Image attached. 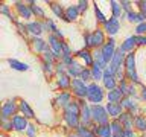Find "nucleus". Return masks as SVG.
<instances>
[{
    "instance_id": "nucleus-23",
    "label": "nucleus",
    "mask_w": 146,
    "mask_h": 137,
    "mask_svg": "<svg viewBox=\"0 0 146 137\" xmlns=\"http://www.w3.org/2000/svg\"><path fill=\"white\" fill-rule=\"evenodd\" d=\"M134 116L135 114H132L129 111H123L122 116L119 117V120L122 122L125 130H134Z\"/></svg>"
},
{
    "instance_id": "nucleus-27",
    "label": "nucleus",
    "mask_w": 146,
    "mask_h": 137,
    "mask_svg": "<svg viewBox=\"0 0 146 137\" xmlns=\"http://www.w3.org/2000/svg\"><path fill=\"white\" fill-rule=\"evenodd\" d=\"M47 3L50 6V11H52L58 18L64 20V17H66V8H64L61 3H58V2H47Z\"/></svg>"
},
{
    "instance_id": "nucleus-15",
    "label": "nucleus",
    "mask_w": 146,
    "mask_h": 137,
    "mask_svg": "<svg viewBox=\"0 0 146 137\" xmlns=\"http://www.w3.org/2000/svg\"><path fill=\"white\" fill-rule=\"evenodd\" d=\"M137 47H139V46H137V37H135V35H131V37H128V38L123 41V43H120V46H119V50L126 55V53L135 52Z\"/></svg>"
},
{
    "instance_id": "nucleus-36",
    "label": "nucleus",
    "mask_w": 146,
    "mask_h": 137,
    "mask_svg": "<svg viewBox=\"0 0 146 137\" xmlns=\"http://www.w3.org/2000/svg\"><path fill=\"white\" fill-rule=\"evenodd\" d=\"M110 126H111V130H113V134H120V132L125 130V128H123V125H122V122L119 120V119H111Z\"/></svg>"
},
{
    "instance_id": "nucleus-57",
    "label": "nucleus",
    "mask_w": 146,
    "mask_h": 137,
    "mask_svg": "<svg viewBox=\"0 0 146 137\" xmlns=\"http://www.w3.org/2000/svg\"><path fill=\"white\" fill-rule=\"evenodd\" d=\"M68 137H79V136H78V134H70Z\"/></svg>"
},
{
    "instance_id": "nucleus-29",
    "label": "nucleus",
    "mask_w": 146,
    "mask_h": 137,
    "mask_svg": "<svg viewBox=\"0 0 146 137\" xmlns=\"http://www.w3.org/2000/svg\"><path fill=\"white\" fill-rule=\"evenodd\" d=\"M8 64L12 67V70H17V72H27V70L31 68L26 63H21V61L14 59V58H9V59H8Z\"/></svg>"
},
{
    "instance_id": "nucleus-55",
    "label": "nucleus",
    "mask_w": 146,
    "mask_h": 137,
    "mask_svg": "<svg viewBox=\"0 0 146 137\" xmlns=\"http://www.w3.org/2000/svg\"><path fill=\"white\" fill-rule=\"evenodd\" d=\"M140 100L146 102V85H141L140 87Z\"/></svg>"
},
{
    "instance_id": "nucleus-6",
    "label": "nucleus",
    "mask_w": 146,
    "mask_h": 137,
    "mask_svg": "<svg viewBox=\"0 0 146 137\" xmlns=\"http://www.w3.org/2000/svg\"><path fill=\"white\" fill-rule=\"evenodd\" d=\"M75 58L78 59V61H81L82 64H84V67H88L91 68L94 64V58H93V50H88V49H79L75 52Z\"/></svg>"
},
{
    "instance_id": "nucleus-51",
    "label": "nucleus",
    "mask_w": 146,
    "mask_h": 137,
    "mask_svg": "<svg viewBox=\"0 0 146 137\" xmlns=\"http://www.w3.org/2000/svg\"><path fill=\"white\" fill-rule=\"evenodd\" d=\"M76 5H78V9H79V12H81V14H84L87 9H88L90 2H87V0H79V2H78Z\"/></svg>"
},
{
    "instance_id": "nucleus-7",
    "label": "nucleus",
    "mask_w": 146,
    "mask_h": 137,
    "mask_svg": "<svg viewBox=\"0 0 146 137\" xmlns=\"http://www.w3.org/2000/svg\"><path fill=\"white\" fill-rule=\"evenodd\" d=\"M102 29L105 31V34H107L110 38H114V37L119 34V31H120V20L116 17H113V15H110L108 21L102 26Z\"/></svg>"
},
{
    "instance_id": "nucleus-5",
    "label": "nucleus",
    "mask_w": 146,
    "mask_h": 137,
    "mask_svg": "<svg viewBox=\"0 0 146 137\" xmlns=\"http://www.w3.org/2000/svg\"><path fill=\"white\" fill-rule=\"evenodd\" d=\"M73 94H72V91H59V93L55 96V99L52 100V107L55 110H64L67 107L68 104H72L73 102Z\"/></svg>"
},
{
    "instance_id": "nucleus-48",
    "label": "nucleus",
    "mask_w": 146,
    "mask_h": 137,
    "mask_svg": "<svg viewBox=\"0 0 146 137\" xmlns=\"http://www.w3.org/2000/svg\"><path fill=\"white\" fill-rule=\"evenodd\" d=\"M62 57H75V52L72 50V47L67 44V41H62Z\"/></svg>"
},
{
    "instance_id": "nucleus-11",
    "label": "nucleus",
    "mask_w": 146,
    "mask_h": 137,
    "mask_svg": "<svg viewBox=\"0 0 146 137\" xmlns=\"http://www.w3.org/2000/svg\"><path fill=\"white\" fill-rule=\"evenodd\" d=\"M91 37H93V50L94 49H102L104 44L107 43V34L102 27H96L94 31H91Z\"/></svg>"
},
{
    "instance_id": "nucleus-18",
    "label": "nucleus",
    "mask_w": 146,
    "mask_h": 137,
    "mask_svg": "<svg viewBox=\"0 0 146 137\" xmlns=\"http://www.w3.org/2000/svg\"><path fill=\"white\" fill-rule=\"evenodd\" d=\"M79 15H81V12H79V9H78V5H68V6H66V17H64V21L73 23L79 18Z\"/></svg>"
},
{
    "instance_id": "nucleus-52",
    "label": "nucleus",
    "mask_w": 146,
    "mask_h": 137,
    "mask_svg": "<svg viewBox=\"0 0 146 137\" xmlns=\"http://www.w3.org/2000/svg\"><path fill=\"white\" fill-rule=\"evenodd\" d=\"M75 59H76L75 57H62V59H61V61H62L64 64H66V66H67V67H70V66H72V64H73V63H75Z\"/></svg>"
},
{
    "instance_id": "nucleus-3",
    "label": "nucleus",
    "mask_w": 146,
    "mask_h": 137,
    "mask_svg": "<svg viewBox=\"0 0 146 137\" xmlns=\"http://www.w3.org/2000/svg\"><path fill=\"white\" fill-rule=\"evenodd\" d=\"M15 114H18V99L17 98L6 99L2 104V111H0L2 120H9V119H12Z\"/></svg>"
},
{
    "instance_id": "nucleus-10",
    "label": "nucleus",
    "mask_w": 146,
    "mask_h": 137,
    "mask_svg": "<svg viewBox=\"0 0 146 137\" xmlns=\"http://www.w3.org/2000/svg\"><path fill=\"white\" fill-rule=\"evenodd\" d=\"M31 49L34 50L35 53H40V55H43L46 50H47L50 46L47 43V40H44V38H41V37H31Z\"/></svg>"
},
{
    "instance_id": "nucleus-24",
    "label": "nucleus",
    "mask_w": 146,
    "mask_h": 137,
    "mask_svg": "<svg viewBox=\"0 0 146 137\" xmlns=\"http://www.w3.org/2000/svg\"><path fill=\"white\" fill-rule=\"evenodd\" d=\"M29 3V6H31V9H32V14H34V17L35 18H38V20H41V21H44L46 18V12H44V9L40 6L36 2H34V0H31V2H27Z\"/></svg>"
},
{
    "instance_id": "nucleus-30",
    "label": "nucleus",
    "mask_w": 146,
    "mask_h": 137,
    "mask_svg": "<svg viewBox=\"0 0 146 137\" xmlns=\"http://www.w3.org/2000/svg\"><path fill=\"white\" fill-rule=\"evenodd\" d=\"M110 9H111V15L116 17V18H120L123 17V11H122V6H120V2L117 0H110Z\"/></svg>"
},
{
    "instance_id": "nucleus-45",
    "label": "nucleus",
    "mask_w": 146,
    "mask_h": 137,
    "mask_svg": "<svg viewBox=\"0 0 146 137\" xmlns=\"http://www.w3.org/2000/svg\"><path fill=\"white\" fill-rule=\"evenodd\" d=\"M55 72H56V76L64 75V73H67V66L62 61H58L56 64H55Z\"/></svg>"
},
{
    "instance_id": "nucleus-4",
    "label": "nucleus",
    "mask_w": 146,
    "mask_h": 137,
    "mask_svg": "<svg viewBox=\"0 0 146 137\" xmlns=\"http://www.w3.org/2000/svg\"><path fill=\"white\" fill-rule=\"evenodd\" d=\"M72 94L73 98L78 99V100H85L87 99V91H88V84L84 82L79 78L72 81Z\"/></svg>"
},
{
    "instance_id": "nucleus-12",
    "label": "nucleus",
    "mask_w": 146,
    "mask_h": 137,
    "mask_svg": "<svg viewBox=\"0 0 146 137\" xmlns=\"http://www.w3.org/2000/svg\"><path fill=\"white\" fill-rule=\"evenodd\" d=\"M14 9L17 11L18 17L20 18H25V20H31L34 18V14H32V9L29 6V3H25V2H14ZM32 21V20H31Z\"/></svg>"
},
{
    "instance_id": "nucleus-60",
    "label": "nucleus",
    "mask_w": 146,
    "mask_h": 137,
    "mask_svg": "<svg viewBox=\"0 0 146 137\" xmlns=\"http://www.w3.org/2000/svg\"><path fill=\"white\" fill-rule=\"evenodd\" d=\"M143 14H145V15H146V12H143Z\"/></svg>"
},
{
    "instance_id": "nucleus-38",
    "label": "nucleus",
    "mask_w": 146,
    "mask_h": 137,
    "mask_svg": "<svg viewBox=\"0 0 146 137\" xmlns=\"http://www.w3.org/2000/svg\"><path fill=\"white\" fill-rule=\"evenodd\" d=\"M91 75H93V82H102L104 70L99 67H91Z\"/></svg>"
},
{
    "instance_id": "nucleus-41",
    "label": "nucleus",
    "mask_w": 146,
    "mask_h": 137,
    "mask_svg": "<svg viewBox=\"0 0 146 137\" xmlns=\"http://www.w3.org/2000/svg\"><path fill=\"white\" fill-rule=\"evenodd\" d=\"M15 27H17V31H18V34H20L21 37H26L29 35V32H27V26H26V23L25 21H21V20H18L15 23Z\"/></svg>"
},
{
    "instance_id": "nucleus-33",
    "label": "nucleus",
    "mask_w": 146,
    "mask_h": 137,
    "mask_svg": "<svg viewBox=\"0 0 146 137\" xmlns=\"http://www.w3.org/2000/svg\"><path fill=\"white\" fill-rule=\"evenodd\" d=\"M93 9H94V15H96V20H98V23H99L100 26H104L105 23L108 21V17L105 15L102 11H100V8L98 6V3H96V2L93 3Z\"/></svg>"
},
{
    "instance_id": "nucleus-58",
    "label": "nucleus",
    "mask_w": 146,
    "mask_h": 137,
    "mask_svg": "<svg viewBox=\"0 0 146 137\" xmlns=\"http://www.w3.org/2000/svg\"><path fill=\"white\" fill-rule=\"evenodd\" d=\"M111 137H120V134H113Z\"/></svg>"
},
{
    "instance_id": "nucleus-44",
    "label": "nucleus",
    "mask_w": 146,
    "mask_h": 137,
    "mask_svg": "<svg viewBox=\"0 0 146 137\" xmlns=\"http://www.w3.org/2000/svg\"><path fill=\"white\" fill-rule=\"evenodd\" d=\"M132 2H129V0H120V6H122V11L123 14H128V12H131V11H134L132 9Z\"/></svg>"
},
{
    "instance_id": "nucleus-8",
    "label": "nucleus",
    "mask_w": 146,
    "mask_h": 137,
    "mask_svg": "<svg viewBox=\"0 0 146 137\" xmlns=\"http://www.w3.org/2000/svg\"><path fill=\"white\" fill-rule=\"evenodd\" d=\"M117 49H119V47H117V43H116V40H114V38H108L107 43L104 44V47L100 49V52H102L105 61H107L108 64L111 63V59L114 58V55H116Z\"/></svg>"
},
{
    "instance_id": "nucleus-13",
    "label": "nucleus",
    "mask_w": 146,
    "mask_h": 137,
    "mask_svg": "<svg viewBox=\"0 0 146 137\" xmlns=\"http://www.w3.org/2000/svg\"><path fill=\"white\" fill-rule=\"evenodd\" d=\"M120 105L123 107L125 111H129L132 114H141L140 113V105L137 104V99L134 98H129V96H125L122 100H120Z\"/></svg>"
},
{
    "instance_id": "nucleus-28",
    "label": "nucleus",
    "mask_w": 146,
    "mask_h": 137,
    "mask_svg": "<svg viewBox=\"0 0 146 137\" xmlns=\"http://www.w3.org/2000/svg\"><path fill=\"white\" fill-rule=\"evenodd\" d=\"M123 67H125V72H137L135 70V52L126 53Z\"/></svg>"
},
{
    "instance_id": "nucleus-53",
    "label": "nucleus",
    "mask_w": 146,
    "mask_h": 137,
    "mask_svg": "<svg viewBox=\"0 0 146 137\" xmlns=\"http://www.w3.org/2000/svg\"><path fill=\"white\" fill-rule=\"evenodd\" d=\"M134 5L139 6L140 12H146V0H140V2H134Z\"/></svg>"
},
{
    "instance_id": "nucleus-49",
    "label": "nucleus",
    "mask_w": 146,
    "mask_h": 137,
    "mask_svg": "<svg viewBox=\"0 0 146 137\" xmlns=\"http://www.w3.org/2000/svg\"><path fill=\"white\" fill-rule=\"evenodd\" d=\"M134 35H146V21L145 23H140V25L135 26Z\"/></svg>"
},
{
    "instance_id": "nucleus-22",
    "label": "nucleus",
    "mask_w": 146,
    "mask_h": 137,
    "mask_svg": "<svg viewBox=\"0 0 146 137\" xmlns=\"http://www.w3.org/2000/svg\"><path fill=\"white\" fill-rule=\"evenodd\" d=\"M91 131H93L98 137H111L113 136V130H111V126H110V123L108 125H96L94 123V126L91 128Z\"/></svg>"
},
{
    "instance_id": "nucleus-59",
    "label": "nucleus",
    "mask_w": 146,
    "mask_h": 137,
    "mask_svg": "<svg viewBox=\"0 0 146 137\" xmlns=\"http://www.w3.org/2000/svg\"><path fill=\"white\" fill-rule=\"evenodd\" d=\"M140 137H146V132H143V134H140Z\"/></svg>"
},
{
    "instance_id": "nucleus-26",
    "label": "nucleus",
    "mask_w": 146,
    "mask_h": 137,
    "mask_svg": "<svg viewBox=\"0 0 146 137\" xmlns=\"http://www.w3.org/2000/svg\"><path fill=\"white\" fill-rule=\"evenodd\" d=\"M125 57H126V55L117 49V52H116V55H114V58L111 59V63H110V66H111L113 68H116V72H117L119 68H122V67H123V63H125Z\"/></svg>"
},
{
    "instance_id": "nucleus-19",
    "label": "nucleus",
    "mask_w": 146,
    "mask_h": 137,
    "mask_svg": "<svg viewBox=\"0 0 146 137\" xmlns=\"http://www.w3.org/2000/svg\"><path fill=\"white\" fill-rule=\"evenodd\" d=\"M105 108H107V111H108V114H110V117H111V119H119V117L122 116V113L125 111L122 105L120 104H116V102L105 104Z\"/></svg>"
},
{
    "instance_id": "nucleus-43",
    "label": "nucleus",
    "mask_w": 146,
    "mask_h": 137,
    "mask_svg": "<svg viewBox=\"0 0 146 137\" xmlns=\"http://www.w3.org/2000/svg\"><path fill=\"white\" fill-rule=\"evenodd\" d=\"M44 23H46V27H47V34H55V32L58 31V27H56V25H55V21L52 18H46Z\"/></svg>"
},
{
    "instance_id": "nucleus-34",
    "label": "nucleus",
    "mask_w": 146,
    "mask_h": 137,
    "mask_svg": "<svg viewBox=\"0 0 146 137\" xmlns=\"http://www.w3.org/2000/svg\"><path fill=\"white\" fill-rule=\"evenodd\" d=\"M40 57H41V61H43V63H53V64L58 63L56 61V55L53 53V50L50 49V47L46 50L43 55H40Z\"/></svg>"
},
{
    "instance_id": "nucleus-35",
    "label": "nucleus",
    "mask_w": 146,
    "mask_h": 137,
    "mask_svg": "<svg viewBox=\"0 0 146 137\" xmlns=\"http://www.w3.org/2000/svg\"><path fill=\"white\" fill-rule=\"evenodd\" d=\"M75 134H78L79 137H98L93 131L90 130V128H87V126H84V125H81L79 128H78V130L75 131Z\"/></svg>"
},
{
    "instance_id": "nucleus-40",
    "label": "nucleus",
    "mask_w": 146,
    "mask_h": 137,
    "mask_svg": "<svg viewBox=\"0 0 146 137\" xmlns=\"http://www.w3.org/2000/svg\"><path fill=\"white\" fill-rule=\"evenodd\" d=\"M84 49L93 50V37H91V32H84Z\"/></svg>"
},
{
    "instance_id": "nucleus-32",
    "label": "nucleus",
    "mask_w": 146,
    "mask_h": 137,
    "mask_svg": "<svg viewBox=\"0 0 146 137\" xmlns=\"http://www.w3.org/2000/svg\"><path fill=\"white\" fill-rule=\"evenodd\" d=\"M0 14H2V15H6L11 21H14V25L18 21L17 15H15V14H12L11 6H9V5H6V3H2V5H0Z\"/></svg>"
},
{
    "instance_id": "nucleus-14",
    "label": "nucleus",
    "mask_w": 146,
    "mask_h": 137,
    "mask_svg": "<svg viewBox=\"0 0 146 137\" xmlns=\"http://www.w3.org/2000/svg\"><path fill=\"white\" fill-rule=\"evenodd\" d=\"M12 123H14V131H17V132H26L27 130V126H29V119L25 117L23 114H15V116L12 117Z\"/></svg>"
},
{
    "instance_id": "nucleus-2",
    "label": "nucleus",
    "mask_w": 146,
    "mask_h": 137,
    "mask_svg": "<svg viewBox=\"0 0 146 137\" xmlns=\"http://www.w3.org/2000/svg\"><path fill=\"white\" fill-rule=\"evenodd\" d=\"M91 119L96 125H108L111 122V117L105 108V105H91Z\"/></svg>"
},
{
    "instance_id": "nucleus-17",
    "label": "nucleus",
    "mask_w": 146,
    "mask_h": 137,
    "mask_svg": "<svg viewBox=\"0 0 146 137\" xmlns=\"http://www.w3.org/2000/svg\"><path fill=\"white\" fill-rule=\"evenodd\" d=\"M72 78L67 75V73H64V75H59L56 76V87L61 91H70L72 90Z\"/></svg>"
},
{
    "instance_id": "nucleus-31",
    "label": "nucleus",
    "mask_w": 146,
    "mask_h": 137,
    "mask_svg": "<svg viewBox=\"0 0 146 137\" xmlns=\"http://www.w3.org/2000/svg\"><path fill=\"white\" fill-rule=\"evenodd\" d=\"M125 98V96L122 94V91L116 88V90H110L107 91V100L108 102H116V104H120V100Z\"/></svg>"
},
{
    "instance_id": "nucleus-39",
    "label": "nucleus",
    "mask_w": 146,
    "mask_h": 137,
    "mask_svg": "<svg viewBox=\"0 0 146 137\" xmlns=\"http://www.w3.org/2000/svg\"><path fill=\"white\" fill-rule=\"evenodd\" d=\"M79 79H82L84 82H87V84H90V82H93V75H91V68L85 67L84 70H82Z\"/></svg>"
},
{
    "instance_id": "nucleus-56",
    "label": "nucleus",
    "mask_w": 146,
    "mask_h": 137,
    "mask_svg": "<svg viewBox=\"0 0 146 137\" xmlns=\"http://www.w3.org/2000/svg\"><path fill=\"white\" fill-rule=\"evenodd\" d=\"M55 37H56L58 40H61V41H64V32H62L61 29H58L56 32H55Z\"/></svg>"
},
{
    "instance_id": "nucleus-37",
    "label": "nucleus",
    "mask_w": 146,
    "mask_h": 137,
    "mask_svg": "<svg viewBox=\"0 0 146 137\" xmlns=\"http://www.w3.org/2000/svg\"><path fill=\"white\" fill-rule=\"evenodd\" d=\"M41 67H43V72H44L47 76L56 75V72H55V64H53V63H41Z\"/></svg>"
},
{
    "instance_id": "nucleus-47",
    "label": "nucleus",
    "mask_w": 146,
    "mask_h": 137,
    "mask_svg": "<svg viewBox=\"0 0 146 137\" xmlns=\"http://www.w3.org/2000/svg\"><path fill=\"white\" fill-rule=\"evenodd\" d=\"M2 131H3V132H11V131H14L12 119H9V120H2Z\"/></svg>"
},
{
    "instance_id": "nucleus-50",
    "label": "nucleus",
    "mask_w": 146,
    "mask_h": 137,
    "mask_svg": "<svg viewBox=\"0 0 146 137\" xmlns=\"http://www.w3.org/2000/svg\"><path fill=\"white\" fill-rule=\"evenodd\" d=\"M117 88L122 91V94H123V96H128V90H129V82H128V81L119 82V87H117Z\"/></svg>"
},
{
    "instance_id": "nucleus-20",
    "label": "nucleus",
    "mask_w": 146,
    "mask_h": 137,
    "mask_svg": "<svg viewBox=\"0 0 146 137\" xmlns=\"http://www.w3.org/2000/svg\"><path fill=\"white\" fill-rule=\"evenodd\" d=\"M102 87L107 91L110 90H116L117 87H119V81L116 79V76H111V75H108L107 72H104V78H102Z\"/></svg>"
},
{
    "instance_id": "nucleus-46",
    "label": "nucleus",
    "mask_w": 146,
    "mask_h": 137,
    "mask_svg": "<svg viewBox=\"0 0 146 137\" xmlns=\"http://www.w3.org/2000/svg\"><path fill=\"white\" fill-rule=\"evenodd\" d=\"M36 134H38V128H36V125H34V123H29V126H27L25 136H26V137H36Z\"/></svg>"
},
{
    "instance_id": "nucleus-54",
    "label": "nucleus",
    "mask_w": 146,
    "mask_h": 137,
    "mask_svg": "<svg viewBox=\"0 0 146 137\" xmlns=\"http://www.w3.org/2000/svg\"><path fill=\"white\" fill-rule=\"evenodd\" d=\"M137 37V46H146V35H135Z\"/></svg>"
},
{
    "instance_id": "nucleus-9",
    "label": "nucleus",
    "mask_w": 146,
    "mask_h": 137,
    "mask_svg": "<svg viewBox=\"0 0 146 137\" xmlns=\"http://www.w3.org/2000/svg\"><path fill=\"white\" fill-rule=\"evenodd\" d=\"M27 26V32H29L31 37H41L44 32H47V27H46V23L41 20H32L26 23Z\"/></svg>"
},
{
    "instance_id": "nucleus-25",
    "label": "nucleus",
    "mask_w": 146,
    "mask_h": 137,
    "mask_svg": "<svg viewBox=\"0 0 146 137\" xmlns=\"http://www.w3.org/2000/svg\"><path fill=\"white\" fill-rule=\"evenodd\" d=\"M134 130L139 131L140 134L146 132V116H143V114H135L134 116Z\"/></svg>"
},
{
    "instance_id": "nucleus-16",
    "label": "nucleus",
    "mask_w": 146,
    "mask_h": 137,
    "mask_svg": "<svg viewBox=\"0 0 146 137\" xmlns=\"http://www.w3.org/2000/svg\"><path fill=\"white\" fill-rule=\"evenodd\" d=\"M18 113L23 114L25 117H27L29 120L35 119V111L32 110V107L29 105V102L25 99H18Z\"/></svg>"
},
{
    "instance_id": "nucleus-42",
    "label": "nucleus",
    "mask_w": 146,
    "mask_h": 137,
    "mask_svg": "<svg viewBox=\"0 0 146 137\" xmlns=\"http://www.w3.org/2000/svg\"><path fill=\"white\" fill-rule=\"evenodd\" d=\"M125 17H126V20L132 23V25H139V11H131V12H128L125 14Z\"/></svg>"
},
{
    "instance_id": "nucleus-21",
    "label": "nucleus",
    "mask_w": 146,
    "mask_h": 137,
    "mask_svg": "<svg viewBox=\"0 0 146 137\" xmlns=\"http://www.w3.org/2000/svg\"><path fill=\"white\" fill-rule=\"evenodd\" d=\"M84 64L82 63H79L78 59H75V63L72 64L70 67H67V75L72 78V79H76V78H79L81 76V73H82V70H84Z\"/></svg>"
},
{
    "instance_id": "nucleus-1",
    "label": "nucleus",
    "mask_w": 146,
    "mask_h": 137,
    "mask_svg": "<svg viewBox=\"0 0 146 137\" xmlns=\"http://www.w3.org/2000/svg\"><path fill=\"white\" fill-rule=\"evenodd\" d=\"M104 99H107V90L99 82H90L88 91H87V102L90 105H98Z\"/></svg>"
}]
</instances>
